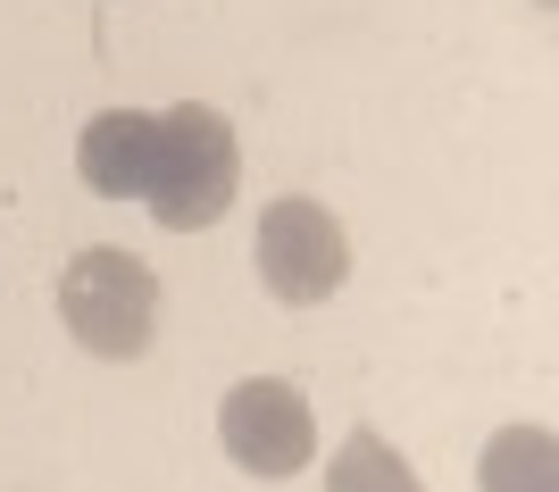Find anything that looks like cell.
Wrapping results in <instances>:
<instances>
[{
	"label": "cell",
	"mask_w": 559,
	"mask_h": 492,
	"mask_svg": "<svg viewBox=\"0 0 559 492\" xmlns=\"http://www.w3.org/2000/svg\"><path fill=\"white\" fill-rule=\"evenodd\" d=\"M151 134H159V109H100L75 142V176L100 201H142L151 184Z\"/></svg>",
	"instance_id": "cell-5"
},
{
	"label": "cell",
	"mask_w": 559,
	"mask_h": 492,
	"mask_svg": "<svg viewBox=\"0 0 559 492\" xmlns=\"http://www.w3.org/2000/svg\"><path fill=\"white\" fill-rule=\"evenodd\" d=\"M217 443L242 476H301L309 451H318V418H309L301 384H284V375H251V384H234L226 409H217Z\"/></svg>",
	"instance_id": "cell-4"
},
{
	"label": "cell",
	"mask_w": 559,
	"mask_h": 492,
	"mask_svg": "<svg viewBox=\"0 0 559 492\" xmlns=\"http://www.w3.org/2000/svg\"><path fill=\"white\" fill-rule=\"evenodd\" d=\"M326 492H426V484L409 476V459H401L376 425H350L343 451L326 459Z\"/></svg>",
	"instance_id": "cell-7"
},
{
	"label": "cell",
	"mask_w": 559,
	"mask_h": 492,
	"mask_svg": "<svg viewBox=\"0 0 559 492\" xmlns=\"http://www.w3.org/2000/svg\"><path fill=\"white\" fill-rule=\"evenodd\" d=\"M251 259H259V284L284 309H318L350 276V235H343V217L318 209V201H276V209L259 217Z\"/></svg>",
	"instance_id": "cell-3"
},
{
	"label": "cell",
	"mask_w": 559,
	"mask_h": 492,
	"mask_svg": "<svg viewBox=\"0 0 559 492\" xmlns=\"http://www.w3.org/2000/svg\"><path fill=\"white\" fill-rule=\"evenodd\" d=\"M59 317L93 359H142L151 334H159V276L134 251L93 242L59 267Z\"/></svg>",
	"instance_id": "cell-2"
},
{
	"label": "cell",
	"mask_w": 559,
	"mask_h": 492,
	"mask_svg": "<svg viewBox=\"0 0 559 492\" xmlns=\"http://www.w3.org/2000/svg\"><path fill=\"white\" fill-rule=\"evenodd\" d=\"M242 192V151H234V125L217 118L210 100H176L159 109V134H151V184H142V209L159 217L167 235H201L234 209Z\"/></svg>",
	"instance_id": "cell-1"
},
{
	"label": "cell",
	"mask_w": 559,
	"mask_h": 492,
	"mask_svg": "<svg viewBox=\"0 0 559 492\" xmlns=\"http://www.w3.org/2000/svg\"><path fill=\"white\" fill-rule=\"evenodd\" d=\"M476 484L485 492H559V451L543 425H501L476 459Z\"/></svg>",
	"instance_id": "cell-6"
}]
</instances>
